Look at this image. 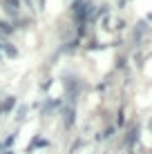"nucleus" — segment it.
<instances>
[{
	"mask_svg": "<svg viewBox=\"0 0 152 154\" xmlns=\"http://www.w3.org/2000/svg\"><path fill=\"white\" fill-rule=\"evenodd\" d=\"M25 114H27V107L23 105V107L18 109V121H25Z\"/></svg>",
	"mask_w": 152,
	"mask_h": 154,
	"instance_id": "nucleus-8",
	"label": "nucleus"
},
{
	"mask_svg": "<svg viewBox=\"0 0 152 154\" xmlns=\"http://www.w3.org/2000/svg\"><path fill=\"white\" fill-rule=\"evenodd\" d=\"M0 31H5V34H11V25H9V23H2V20H0Z\"/></svg>",
	"mask_w": 152,
	"mask_h": 154,
	"instance_id": "nucleus-7",
	"label": "nucleus"
},
{
	"mask_svg": "<svg viewBox=\"0 0 152 154\" xmlns=\"http://www.w3.org/2000/svg\"><path fill=\"white\" fill-rule=\"evenodd\" d=\"M0 116H2V114H0Z\"/></svg>",
	"mask_w": 152,
	"mask_h": 154,
	"instance_id": "nucleus-11",
	"label": "nucleus"
},
{
	"mask_svg": "<svg viewBox=\"0 0 152 154\" xmlns=\"http://www.w3.org/2000/svg\"><path fill=\"white\" fill-rule=\"evenodd\" d=\"M0 154H14V150H2Z\"/></svg>",
	"mask_w": 152,
	"mask_h": 154,
	"instance_id": "nucleus-10",
	"label": "nucleus"
},
{
	"mask_svg": "<svg viewBox=\"0 0 152 154\" xmlns=\"http://www.w3.org/2000/svg\"><path fill=\"white\" fill-rule=\"evenodd\" d=\"M2 49L7 51V56H11V58H14L16 54H18V51H16V47L11 45V42H2Z\"/></svg>",
	"mask_w": 152,
	"mask_h": 154,
	"instance_id": "nucleus-6",
	"label": "nucleus"
},
{
	"mask_svg": "<svg viewBox=\"0 0 152 154\" xmlns=\"http://www.w3.org/2000/svg\"><path fill=\"white\" fill-rule=\"evenodd\" d=\"M123 121H125V114H123V109L119 112V119H116V125H123Z\"/></svg>",
	"mask_w": 152,
	"mask_h": 154,
	"instance_id": "nucleus-9",
	"label": "nucleus"
},
{
	"mask_svg": "<svg viewBox=\"0 0 152 154\" xmlns=\"http://www.w3.org/2000/svg\"><path fill=\"white\" fill-rule=\"evenodd\" d=\"M74 123H76V107L70 103L63 107V125H65V130H72Z\"/></svg>",
	"mask_w": 152,
	"mask_h": 154,
	"instance_id": "nucleus-1",
	"label": "nucleus"
},
{
	"mask_svg": "<svg viewBox=\"0 0 152 154\" xmlns=\"http://www.w3.org/2000/svg\"><path fill=\"white\" fill-rule=\"evenodd\" d=\"M14 107H16V98H14V96L5 98V103L0 105V114H9V112H11Z\"/></svg>",
	"mask_w": 152,
	"mask_h": 154,
	"instance_id": "nucleus-4",
	"label": "nucleus"
},
{
	"mask_svg": "<svg viewBox=\"0 0 152 154\" xmlns=\"http://www.w3.org/2000/svg\"><path fill=\"white\" fill-rule=\"evenodd\" d=\"M36 147H47V139H43V136H34L31 143L27 145V152H25V154H31Z\"/></svg>",
	"mask_w": 152,
	"mask_h": 154,
	"instance_id": "nucleus-3",
	"label": "nucleus"
},
{
	"mask_svg": "<svg viewBox=\"0 0 152 154\" xmlns=\"http://www.w3.org/2000/svg\"><path fill=\"white\" fill-rule=\"evenodd\" d=\"M2 7L7 9L9 14H16L20 9V2H18V0H2Z\"/></svg>",
	"mask_w": 152,
	"mask_h": 154,
	"instance_id": "nucleus-5",
	"label": "nucleus"
},
{
	"mask_svg": "<svg viewBox=\"0 0 152 154\" xmlns=\"http://www.w3.org/2000/svg\"><path fill=\"white\" fill-rule=\"evenodd\" d=\"M139 132H141V127H139V125H132L128 132H125V147H128V150H132L134 143L139 141Z\"/></svg>",
	"mask_w": 152,
	"mask_h": 154,
	"instance_id": "nucleus-2",
	"label": "nucleus"
}]
</instances>
